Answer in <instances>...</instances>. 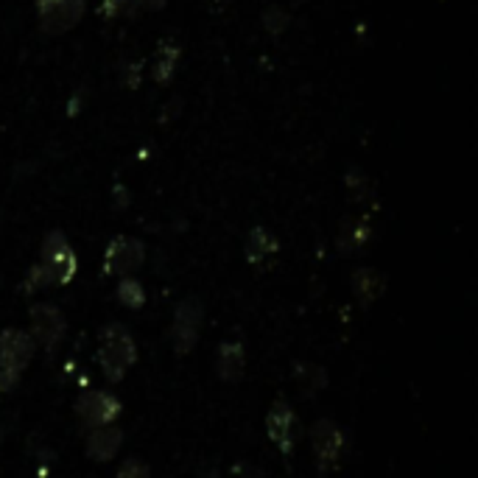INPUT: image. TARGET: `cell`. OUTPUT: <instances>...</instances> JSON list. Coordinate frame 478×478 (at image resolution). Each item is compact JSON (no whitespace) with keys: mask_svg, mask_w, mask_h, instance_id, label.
<instances>
[{"mask_svg":"<svg viewBox=\"0 0 478 478\" xmlns=\"http://www.w3.org/2000/svg\"><path fill=\"white\" fill-rule=\"evenodd\" d=\"M166 6V0H140V9H163Z\"/></svg>","mask_w":478,"mask_h":478,"instance_id":"cell-23","label":"cell"},{"mask_svg":"<svg viewBox=\"0 0 478 478\" xmlns=\"http://www.w3.org/2000/svg\"><path fill=\"white\" fill-rule=\"evenodd\" d=\"M369 241V224L366 221H347L339 238L342 252H358L361 246Z\"/></svg>","mask_w":478,"mask_h":478,"instance_id":"cell-17","label":"cell"},{"mask_svg":"<svg viewBox=\"0 0 478 478\" xmlns=\"http://www.w3.org/2000/svg\"><path fill=\"white\" fill-rule=\"evenodd\" d=\"M294 378H297L299 389H303L308 397L316 395V392H322L325 383H328V375L322 372V366H316V364H297Z\"/></svg>","mask_w":478,"mask_h":478,"instance_id":"cell-16","label":"cell"},{"mask_svg":"<svg viewBox=\"0 0 478 478\" xmlns=\"http://www.w3.org/2000/svg\"><path fill=\"white\" fill-rule=\"evenodd\" d=\"M266 431H269V439L282 453L291 456L294 439H297V414L286 400H277L269 409V417H266Z\"/></svg>","mask_w":478,"mask_h":478,"instance_id":"cell-10","label":"cell"},{"mask_svg":"<svg viewBox=\"0 0 478 478\" xmlns=\"http://www.w3.org/2000/svg\"><path fill=\"white\" fill-rule=\"evenodd\" d=\"M274 252H277V238L269 233V229L255 227L250 233V238H246V258H250L252 263H260Z\"/></svg>","mask_w":478,"mask_h":478,"instance_id":"cell-15","label":"cell"},{"mask_svg":"<svg viewBox=\"0 0 478 478\" xmlns=\"http://www.w3.org/2000/svg\"><path fill=\"white\" fill-rule=\"evenodd\" d=\"M120 445H123V434L112 428V425H104V428L90 431V436L84 442V451L93 462H110V459L118 456Z\"/></svg>","mask_w":478,"mask_h":478,"instance_id":"cell-11","label":"cell"},{"mask_svg":"<svg viewBox=\"0 0 478 478\" xmlns=\"http://www.w3.org/2000/svg\"><path fill=\"white\" fill-rule=\"evenodd\" d=\"M137 361V347L132 333L123 325H106L101 333L98 344V366L104 372V378L110 383H118L127 378V372Z\"/></svg>","mask_w":478,"mask_h":478,"instance_id":"cell-1","label":"cell"},{"mask_svg":"<svg viewBox=\"0 0 478 478\" xmlns=\"http://www.w3.org/2000/svg\"><path fill=\"white\" fill-rule=\"evenodd\" d=\"M246 369V356L241 342H221L216 352V372L224 383H238Z\"/></svg>","mask_w":478,"mask_h":478,"instance_id":"cell-12","label":"cell"},{"mask_svg":"<svg viewBox=\"0 0 478 478\" xmlns=\"http://www.w3.org/2000/svg\"><path fill=\"white\" fill-rule=\"evenodd\" d=\"M140 9V0H104L101 12L104 17H120V14H132Z\"/></svg>","mask_w":478,"mask_h":478,"instance_id":"cell-20","label":"cell"},{"mask_svg":"<svg viewBox=\"0 0 478 478\" xmlns=\"http://www.w3.org/2000/svg\"><path fill=\"white\" fill-rule=\"evenodd\" d=\"M180 45L173 42H163L157 48V57H154V81L157 84H168L176 65H180Z\"/></svg>","mask_w":478,"mask_h":478,"instance_id":"cell-14","label":"cell"},{"mask_svg":"<svg viewBox=\"0 0 478 478\" xmlns=\"http://www.w3.org/2000/svg\"><path fill=\"white\" fill-rule=\"evenodd\" d=\"M48 286H53V282H50V274L42 269V263L31 266L26 280H23V291H26V294H37V291H42V289H48Z\"/></svg>","mask_w":478,"mask_h":478,"instance_id":"cell-19","label":"cell"},{"mask_svg":"<svg viewBox=\"0 0 478 478\" xmlns=\"http://www.w3.org/2000/svg\"><path fill=\"white\" fill-rule=\"evenodd\" d=\"M146 260V246L143 241L129 238V235H120L115 238L104 252V272L112 274V277H132L140 266Z\"/></svg>","mask_w":478,"mask_h":478,"instance_id":"cell-8","label":"cell"},{"mask_svg":"<svg viewBox=\"0 0 478 478\" xmlns=\"http://www.w3.org/2000/svg\"><path fill=\"white\" fill-rule=\"evenodd\" d=\"M118 299H120V305L137 311V308H143V303H146V291L135 277H123L118 282Z\"/></svg>","mask_w":478,"mask_h":478,"instance_id":"cell-18","label":"cell"},{"mask_svg":"<svg viewBox=\"0 0 478 478\" xmlns=\"http://www.w3.org/2000/svg\"><path fill=\"white\" fill-rule=\"evenodd\" d=\"M76 414L87 425V428H104V425H112L120 414V400L112 397L110 392H84L76 403Z\"/></svg>","mask_w":478,"mask_h":478,"instance_id":"cell-9","label":"cell"},{"mask_svg":"<svg viewBox=\"0 0 478 478\" xmlns=\"http://www.w3.org/2000/svg\"><path fill=\"white\" fill-rule=\"evenodd\" d=\"M263 26L269 28L272 34H280V31H286L289 28V14L277 9V6H269L263 12Z\"/></svg>","mask_w":478,"mask_h":478,"instance_id":"cell-21","label":"cell"},{"mask_svg":"<svg viewBox=\"0 0 478 478\" xmlns=\"http://www.w3.org/2000/svg\"><path fill=\"white\" fill-rule=\"evenodd\" d=\"M34 339L26 330L9 328L0 333V392H9L20 383L26 366L34 358Z\"/></svg>","mask_w":478,"mask_h":478,"instance_id":"cell-2","label":"cell"},{"mask_svg":"<svg viewBox=\"0 0 478 478\" xmlns=\"http://www.w3.org/2000/svg\"><path fill=\"white\" fill-rule=\"evenodd\" d=\"M311 442H313L319 473H330V470L339 467L344 448H347V436L339 425H335L333 420H316L313 428H311Z\"/></svg>","mask_w":478,"mask_h":478,"instance_id":"cell-5","label":"cell"},{"mask_svg":"<svg viewBox=\"0 0 478 478\" xmlns=\"http://www.w3.org/2000/svg\"><path fill=\"white\" fill-rule=\"evenodd\" d=\"M40 255H42L40 263H42V269L50 274L53 286H67V282L76 277V272H79V258H76L73 246L67 243V238L59 233V229H53V233L45 235Z\"/></svg>","mask_w":478,"mask_h":478,"instance_id":"cell-3","label":"cell"},{"mask_svg":"<svg viewBox=\"0 0 478 478\" xmlns=\"http://www.w3.org/2000/svg\"><path fill=\"white\" fill-rule=\"evenodd\" d=\"M118 478H151V470L146 462H140V459H127L118 470Z\"/></svg>","mask_w":478,"mask_h":478,"instance_id":"cell-22","label":"cell"},{"mask_svg":"<svg viewBox=\"0 0 478 478\" xmlns=\"http://www.w3.org/2000/svg\"><path fill=\"white\" fill-rule=\"evenodd\" d=\"M352 291H356V297L361 299V305L375 303V299L381 297V291H383L381 272H375V269H358L356 274H352Z\"/></svg>","mask_w":478,"mask_h":478,"instance_id":"cell-13","label":"cell"},{"mask_svg":"<svg viewBox=\"0 0 478 478\" xmlns=\"http://www.w3.org/2000/svg\"><path fill=\"white\" fill-rule=\"evenodd\" d=\"M28 319H31L28 335L34 339V344H40L45 352H53L62 344L65 333H67V322H65V313L57 305H50V303L31 305Z\"/></svg>","mask_w":478,"mask_h":478,"instance_id":"cell-6","label":"cell"},{"mask_svg":"<svg viewBox=\"0 0 478 478\" xmlns=\"http://www.w3.org/2000/svg\"><path fill=\"white\" fill-rule=\"evenodd\" d=\"M202 319H204V311H202L199 299H182V303L176 305L173 325H171V342L180 356H185V352L197 347L199 333H202Z\"/></svg>","mask_w":478,"mask_h":478,"instance_id":"cell-7","label":"cell"},{"mask_svg":"<svg viewBox=\"0 0 478 478\" xmlns=\"http://www.w3.org/2000/svg\"><path fill=\"white\" fill-rule=\"evenodd\" d=\"M34 6H37L40 28L50 37H59V34H67L79 26L87 0H34Z\"/></svg>","mask_w":478,"mask_h":478,"instance_id":"cell-4","label":"cell"}]
</instances>
